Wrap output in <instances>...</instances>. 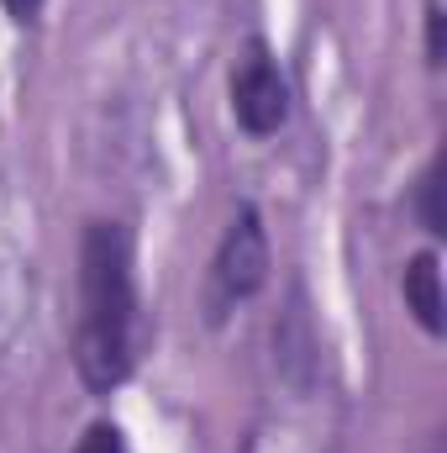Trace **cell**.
<instances>
[{
    "label": "cell",
    "instance_id": "6da1fadb",
    "mask_svg": "<svg viewBox=\"0 0 447 453\" xmlns=\"http://www.w3.org/2000/svg\"><path fill=\"white\" fill-rule=\"evenodd\" d=\"M148 342L137 296V242L126 222H90L80 237V317L74 369L90 395H111L132 380Z\"/></svg>",
    "mask_w": 447,
    "mask_h": 453
},
{
    "label": "cell",
    "instance_id": "7a4b0ae2",
    "mask_svg": "<svg viewBox=\"0 0 447 453\" xmlns=\"http://www.w3.org/2000/svg\"><path fill=\"white\" fill-rule=\"evenodd\" d=\"M269 280V232H263V217L253 206H237L231 226L216 242V258H211V311L222 317L226 306L258 296Z\"/></svg>",
    "mask_w": 447,
    "mask_h": 453
},
{
    "label": "cell",
    "instance_id": "3957f363",
    "mask_svg": "<svg viewBox=\"0 0 447 453\" xmlns=\"http://www.w3.org/2000/svg\"><path fill=\"white\" fill-rule=\"evenodd\" d=\"M231 116L247 137H274L290 121V80L263 37H253L231 69Z\"/></svg>",
    "mask_w": 447,
    "mask_h": 453
},
{
    "label": "cell",
    "instance_id": "277c9868",
    "mask_svg": "<svg viewBox=\"0 0 447 453\" xmlns=\"http://www.w3.org/2000/svg\"><path fill=\"white\" fill-rule=\"evenodd\" d=\"M400 290H405V311L432 333V338H443V269H437V253H416L411 264H405V280H400Z\"/></svg>",
    "mask_w": 447,
    "mask_h": 453
},
{
    "label": "cell",
    "instance_id": "5b68a950",
    "mask_svg": "<svg viewBox=\"0 0 447 453\" xmlns=\"http://www.w3.org/2000/svg\"><path fill=\"white\" fill-rule=\"evenodd\" d=\"M437 190H443V164H432L421 174V222L432 237H443V211H437Z\"/></svg>",
    "mask_w": 447,
    "mask_h": 453
},
{
    "label": "cell",
    "instance_id": "8992f818",
    "mask_svg": "<svg viewBox=\"0 0 447 453\" xmlns=\"http://www.w3.org/2000/svg\"><path fill=\"white\" fill-rule=\"evenodd\" d=\"M74 453H126V438H121L116 422H95V427L74 443Z\"/></svg>",
    "mask_w": 447,
    "mask_h": 453
},
{
    "label": "cell",
    "instance_id": "52a82bcc",
    "mask_svg": "<svg viewBox=\"0 0 447 453\" xmlns=\"http://www.w3.org/2000/svg\"><path fill=\"white\" fill-rule=\"evenodd\" d=\"M427 64H443V5L427 0Z\"/></svg>",
    "mask_w": 447,
    "mask_h": 453
},
{
    "label": "cell",
    "instance_id": "ba28073f",
    "mask_svg": "<svg viewBox=\"0 0 447 453\" xmlns=\"http://www.w3.org/2000/svg\"><path fill=\"white\" fill-rule=\"evenodd\" d=\"M42 5H48V0H5V11H11L16 21H32V16H37Z\"/></svg>",
    "mask_w": 447,
    "mask_h": 453
}]
</instances>
